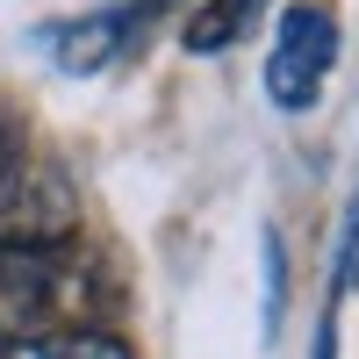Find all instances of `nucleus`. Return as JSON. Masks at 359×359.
<instances>
[{"label": "nucleus", "mask_w": 359, "mask_h": 359, "mask_svg": "<svg viewBox=\"0 0 359 359\" xmlns=\"http://www.w3.org/2000/svg\"><path fill=\"white\" fill-rule=\"evenodd\" d=\"M338 57V22L323 0H294L280 15V36H273V57H266V94L280 108H309L323 94V72Z\"/></svg>", "instance_id": "1"}, {"label": "nucleus", "mask_w": 359, "mask_h": 359, "mask_svg": "<svg viewBox=\"0 0 359 359\" xmlns=\"http://www.w3.org/2000/svg\"><path fill=\"white\" fill-rule=\"evenodd\" d=\"M57 294H65V259L50 245H0V345L43 338Z\"/></svg>", "instance_id": "2"}, {"label": "nucleus", "mask_w": 359, "mask_h": 359, "mask_svg": "<svg viewBox=\"0 0 359 359\" xmlns=\"http://www.w3.org/2000/svg\"><path fill=\"white\" fill-rule=\"evenodd\" d=\"M137 15H151V8H115V15H86V22H65V29H50V57L65 72H101V65H115V50L130 43V29H137Z\"/></svg>", "instance_id": "3"}, {"label": "nucleus", "mask_w": 359, "mask_h": 359, "mask_svg": "<svg viewBox=\"0 0 359 359\" xmlns=\"http://www.w3.org/2000/svg\"><path fill=\"white\" fill-rule=\"evenodd\" d=\"M266 8V0H208V8L187 22V50H223V43H237V36H245V29H252V15Z\"/></svg>", "instance_id": "4"}, {"label": "nucleus", "mask_w": 359, "mask_h": 359, "mask_svg": "<svg viewBox=\"0 0 359 359\" xmlns=\"http://www.w3.org/2000/svg\"><path fill=\"white\" fill-rule=\"evenodd\" d=\"M65 359H130L115 338H101V331H72L65 338Z\"/></svg>", "instance_id": "5"}, {"label": "nucleus", "mask_w": 359, "mask_h": 359, "mask_svg": "<svg viewBox=\"0 0 359 359\" xmlns=\"http://www.w3.org/2000/svg\"><path fill=\"white\" fill-rule=\"evenodd\" d=\"M338 280L359 287V201H352V216H345V259H338Z\"/></svg>", "instance_id": "6"}, {"label": "nucleus", "mask_w": 359, "mask_h": 359, "mask_svg": "<svg viewBox=\"0 0 359 359\" xmlns=\"http://www.w3.org/2000/svg\"><path fill=\"white\" fill-rule=\"evenodd\" d=\"M316 359H331V323H323V338H316Z\"/></svg>", "instance_id": "7"}]
</instances>
